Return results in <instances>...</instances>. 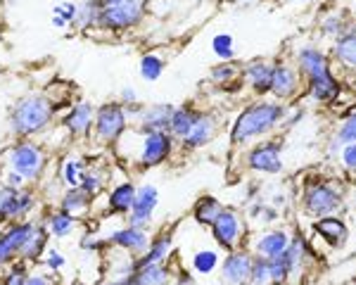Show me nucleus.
<instances>
[{"label":"nucleus","instance_id":"obj_1","mask_svg":"<svg viewBox=\"0 0 356 285\" xmlns=\"http://www.w3.org/2000/svg\"><path fill=\"white\" fill-rule=\"evenodd\" d=\"M283 117V107L280 105H271V102H261V105H254L250 110H245L235 122L233 129V142H245L254 136L266 133L268 129H273L278 124V119Z\"/></svg>","mask_w":356,"mask_h":285},{"label":"nucleus","instance_id":"obj_2","mask_svg":"<svg viewBox=\"0 0 356 285\" xmlns=\"http://www.w3.org/2000/svg\"><path fill=\"white\" fill-rule=\"evenodd\" d=\"M50 114H53V107L48 105L45 98H29L22 100L15 110V131L19 136H29L41 131L45 124L50 122Z\"/></svg>","mask_w":356,"mask_h":285},{"label":"nucleus","instance_id":"obj_3","mask_svg":"<svg viewBox=\"0 0 356 285\" xmlns=\"http://www.w3.org/2000/svg\"><path fill=\"white\" fill-rule=\"evenodd\" d=\"M143 15V0H124L114 8L102 10L97 22L107 28H126L134 26Z\"/></svg>","mask_w":356,"mask_h":285},{"label":"nucleus","instance_id":"obj_4","mask_svg":"<svg viewBox=\"0 0 356 285\" xmlns=\"http://www.w3.org/2000/svg\"><path fill=\"white\" fill-rule=\"evenodd\" d=\"M304 204L316 216H325L340 207V193L328 184H314L304 190Z\"/></svg>","mask_w":356,"mask_h":285},{"label":"nucleus","instance_id":"obj_5","mask_svg":"<svg viewBox=\"0 0 356 285\" xmlns=\"http://www.w3.org/2000/svg\"><path fill=\"white\" fill-rule=\"evenodd\" d=\"M126 127V117H124V110L119 105H102L100 110L95 114V129L100 133V138L105 140H114L119 138V133L124 131Z\"/></svg>","mask_w":356,"mask_h":285},{"label":"nucleus","instance_id":"obj_6","mask_svg":"<svg viewBox=\"0 0 356 285\" xmlns=\"http://www.w3.org/2000/svg\"><path fill=\"white\" fill-rule=\"evenodd\" d=\"M171 152V138L164 131H147L145 142H143V164L145 167H154L162 164Z\"/></svg>","mask_w":356,"mask_h":285},{"label":"nucleus","instance_id":"obj_7","mask_svg":"<svg viewBox=\"0 0 356 285\" xmlns=\"http://www.w3.org/2000/svg\"><path fill=\"white\" fill-rule=\"evenodd\" d=\"M13 167L19 176L36 179L43 169V155L33 145H17L13 150Z\"/></svg>","mask_w":356,"mask_h":285},{"label":"nucleus","instance_id":"obj_8","mask_svg":"<svg viewBox=\"0 0 356 285\" xmlns=\"http://www.w3.org/2000/svg\"><path fill=\"white\" fill-rule=\"evenodd\" d=\"M250 167L254 171H266V174H275L283 169L280 164V145L278 142H266L250 152Z\"/></svg>","mask_w":356,"mask_h":285},{"label":"nucleus","instance_id":"obj_9","mask_svg":"<svg viewBox=\"0 0 356 285\" xmlns=\"http://www.w3.org/2000/svg\"><path fill=\"white\" fill-rule=\"evenodd\" d=\"M31 231H33L31 224H19V226L10 228V231L0 238V264H5V261L13 259L17 252H22V250H24V245L29 241V236H31Z\"/></svg>","mask_w":356,"mask_h":285},{"label":"nucleus","instance_id":"obj_10","mask_svg":"<svg viewBox=\"0 0 356 285\" xmlns=\"http://www.w3.org/2000/svg\"><path fill=\"white\" fill-rule=\"evenodd\" d=\"M33 207V200L29 193H19L15 188L0 193V219H13V216L26 214Z\"/></svg>","mask_w":356,"mask_h":285},{"label":"nucleus","instance_id":"obj_11","mask_svg":"<svg viewBox=\"0 0 356 285\" xmlns=\"http://www.w3.org/2000/svg\"><path fill=\"white\" fill-rule=\"evenodd\" d=\"M157 207V190L152 186H145L136 193V202H134V212H131V226L140 228L147 219L152 216V209Z\"/></svg>","mask_w":356,"mask_h":285},{"label":"nucleus","instance_id":"obj_12","mask_svg":"<svg viewBox=\"0 0 356 285\" xmlns=\"http://www.w3.org/2000/svg\"><path fill=\"white\" fill-rule=\"evenodd\" d=\"M250 271H252V259L243 252L231 254L223 261V283L226 285H243L245 281H250Z\"/></svg>","mask_w":356,"mask_h":285},{"label":"nucleus","instance_id":"obj_13","mask_svg":"<svg viewBox=\"0 0 356 285\" xmlns=\"http://www.w3.org/2000/svg\"><path fill=\"white\" fill-rule=\"evenodd\" d=\"M211 226H214V238L223 245V247H228V250L235 247V243H238V238H240L238 216H235L233 212H221Z\"/></svg>","mask_w":356,"mask_h":285},{"label":"nucleus","instance_id":"obj_14","mask_svg":"<svg viewBox=\"0 0 356 285\" xmlns=\"http://www.w3.org/2000/svg\"><path fill=\"white\" fill-rule=\"evenodd\" d=\"M312 95L318 102H332L340 95V83L335 81L330 70L318 74V76H312Z\"/></svg>","mask_w":356,"mask_h":285},{"label":"nucleus","instance_id":"obj_15","mask_svg":"<svg viewBox=\"0 0 356 285\" xmlns=\"http://www.w3.org/2000/svg\"><path fill=\"white\" fill-rule=\"evenodd\" d=\"M297 88V79L295 72L290 67H273V76H271V90L278 98H290Z\"/></svg>","mask_w":356,"mask_h":285},{"label":"nucleus","instance_id":"obj_16","mask_svg":"<svg viewBox=\"0 0 356 285\" xmlns=\"http://www.w3.org/2000/svg\"><path fill=\"white\" fill-rule=\"evenodd\" d=\"M316 231H318L330 245H342L344 241H347V228H344L342 221L335 219V216L318 219V221H316Z\"/></svg>","mask_w":356,"mask_h":285},{"label":"nucleus","instance_id":"obj_17","mask_svg":"<svg viewBox=\"0 0 356 285\" xmlns=\"http://www.w3.org/2000/svg\"><path fill=\"white\" fill-rule=\"evenodd\" d=\"M169 281V271L159 264L145 266V269H138L134 278H129L126 285H166Z\"/></svg>","mask_w":356,"mask_h":285},{"label":"nucleus","instance_id":"obj_18","mask_svg":"<svg viewBox=\"0 0 356 285\" xmlns=\"http://www.w3.org/2000/svg\"><path fill=\"white\" fill-rule=\"evenodd\" d=\"M171 114H174L171 105H152L150 110H145V114H143V122H145L147 131H162L169 129Z\"/></svg>","mask_w":356,"mask_h":285},{"label":"nucleus","instance_id":"obj_19","mask_svg":"<svg viewBox=\"0 0 356 285\" xmlns=\"http://www.w3.org/2000/svg\"><path fill=\"white\" fill-rule=\"evenodd\" d=\"M211 133H214V122H211V117H207V114H200L197 122H195V127L191 129V133L186 136V145L188 147L204 145V142L211 138Z\"/></svg>","mask_w":356,"mask_h":285},{"label":"nucleus","instance_id":"obj_20","mask_svg":"<svg viewBox=\"0 0 356 285\" xmlns=\"http://www.w3.org/2000/svg\"><path fill=\"white\" fill-rule=\"evenodd\" d=\"M288 245H290V238H288V233H280V231H275V233H268V236H264L261 241H259V252L264 256H278V254H283L285 250H288Z\"/></svg>","mask_w":356,"mask_h":285},{"label":"nucleus","instance_id":"obj_21","mask_svg":"<svg viewBox=\"0 0 356 285\" xmlns=\"http://www.w3.org/2000/svg\"><path fill=\"white\" fill-rule=\"evenodd\" d=\"M112 243L122 245V247H126V250H134V252H140V250L147 245V236L140 231V228L131 226V228H126V231H117V233H114Z\"/></svg>","mask_w":356,"mask_h":285},{"label":"nucleus","instance_id":"obj_22","mask_svg":"<svg viewBox=\"0 0 356 285\" xmlns=\"http://www.w3.org/2000/svg\"><path fill=\"white\" fill-rule=\"evenodd\" d=\"M271 76H273V67L264 65V62H257V65H252L247 70V81L254 86V90H259V93L271 90Z\"/></svg>","mask_w":356,"mask_h":285},{"label":"nucleus","instance_id":"obj_23","mask_svg":"<svg viewBox=\"0 0 356 285\" xmlns=\"http://www.w3.org/2000/svg\"><path fill=\"white\" fill-rule=\"evenodd\" d=\"M197 117H200V114L193 112L191 107H183V110H174V114H171L169 129L174 131L176 136L186 138V136L191 133V129L195 127V122H197Z\"/></svg>","mask_w":356,"mask_h":285},{"label":"nucleus","instance_id":"obj_24","mask_svg":"<svg viewBox=\"0 0 356 285\" xmlns=\"http://www.w3.org/2000/svg\"><path fill=\"white\" fill-rule=\"evenodd\" d=\"M90 119H93V107L88 102H79L67 117V127L74 131V133H83L86 129L90 127Z\"/></svg>","mask_w":356,"mask_h":285},{"label":"nucleus","instance_id":"obj_25","mask_svg":"<svg viewBox=\"0 0 356 285\" xmlns=\"http://www.w3.org/2000/svg\"><path fill=\"white\" fill-rule=\"evenodd\" d=\"M300 62H302V70L309 74V76H318V74L328 72V60L323 57V53L314 48H307L300 53Z\"/></svg>","mask_w":356,"mask_h":285},{"label":"nucleus","instance_id":"obj_26","mask_svg":"<svg viewBox=\"0 0 356 285\" xmlns=\"http://www.w3.org/2000/svg\"><path fill=\"white\" fill-rule=\"evenodd\" d=\"M335 55H337V60H340V62H344L347 67L356 70V28H352L349 33H344L340 41H337Z\"/></svg>","mask_w":356,"mask_h":285},{"label":"nucleus","instance_id":"obj_27","mask_svg":"<svg viewBox=\"0 0 356 285\" xmlns=\"http://www.w3.org/2000/svg\"><path fill=\"white\" fill-rule=\"evenodd\" d=\"M136 202V188L131 184H124L119 188H114V193L110 195V207L112 212H126V209H131Z\"/></svg>","mask_w":356,"mask_h":285},{"label":"nucleus","instance_id":"obj_28","mask_svg":"<svg viewBox=\"0 0 356 285\" xmlns=\"http://www.w3.org/2000/svg\"><path fill=\"white\" fill-rule=\"evenodd\" d=\"M169 247H171V238L162 236L159 241H154V243H152V247H150V252H147V254L143 256V259L136 264V271H138V269H145V266H152V264H159V261H162L164 256H166V252H169Z\"/></svg>","mask_w":356,"mask_h":285},{"label":"nucleus","instance_id":"obj_29","mask_svg":"<svg viewBox=\"0 0 356 285\" xmlns=\"http://www.w3.org/2000/svg\"><path fill=\"white\" fill-rule=\"evenodd\" d=\"M223 212L221 204L216 202L214 197H202L197 202V207H195V219L200 221V224H214V219Z\"/></svg>","mask_w":356,"mask_h":285},{"label":"nucleus","instance_id":"obj_30","mask_svg":"<svg viewBox=\"0 0 356 285\" xmlns=\"http://www.w3.org/2000/svg\"><path fill=\"white\" fill-rule=\"evenodd\" d=\"M88 197L90 195H86L83 190H69L65 195V200H62V207H65L67 214H79L88 207V202H90Z\"/></svg>","mask_w":356,"mask_h":285},{"label":"nucleus","instance_id":"obj_31","mask_svg":"<svg viewBox=\"0 0 356 285\" xmlns=\"http://www.w3.org/2000/svg\"><path fill=\"white\" fill-rule=\"evenodd\" d=\"M162 70H164V65H162V60H159L157 55H145V57H143L140 74H143V79H145V81H157V79L162 76Z\"/></svg>","mask_w":356,"mask_h":285},{"label":"nucleus","instance_id":"obj_32","mask_svg":"<svg viewBox=\"0 0 356 285\" xmlns=\"http://www.w3.org/2000/svg\"><path fill=\"white\" fill-rule=\"evenodd\" d=\"M43 245H45V231L43 228H33L26 245H24V250H22V254L29 256V259H36L38 252L43 250Z\"/></svg>","mask_w":356,"mask_h":285},{"label":"nucleus","instance_id":"obj_33","mask_svg":"<svg viewBox=\"0 0 356 285\" xmlns=\"http://www.w3.org/2000/svg\"><path fill=\"white\" fill-rule=\"evenodd\" d=\"M250 281L254 285H264L271 281V266H268V256H261L252 264V271H250Z\"/></svg>","mask_w":356,"mask_h":285},{"label":"nucleus","instance_id":"obj_34","mask_svg":"<svg viewBox=\"0 0 356 285\" xmlns=\"http://www.w3.org/2000/svg\"><path fill=\"white\" fill-rule=\"evenodd\" d=\"M268 266H271V283H285V278L290 276V269H288V264H285L283 254L271 256V259H268Z\"/></svg>","mask_w":356,"mask_h":285},{"label":"nucleus","instance_id":"obj_35","mask_svg":"<svg viewBox=\"0 0 356 285\" xmlns=\"http://www.w3.org/2000/svg\"><path fill=\"white\" fill-rule=\"evenodd\" d=\"M216 261H219L216 259V252H211V250H204V252H197L193 256V264L200 273H209L216 266Z\"/></svg>","mask_w":356,"mask_h":285},{"label":"nucleus","instance_id":"obj_36","mask_svg":"<svg viewBox=\"0 0 356 285\" xmlns=\"http://www.w3.org/2000/svg\"><path fill=\"white\" fill-rule=\"evenodd\" d=\"M72 214H55L53 219H50V228H53L55 236H67L69 231H72Z\"/></svg>","mask_w":356,"mask_h":285},{"label":"nucleus","instance_id":"obj_37","mask_svg":"<svg viewBox=\"0 0 356 285\" xmlns=\"http://www.w3.org/2000/svg\"><path fill=\"white\" fill-rule=\"evenodd\" d=\"M214 53L219 57H233V38L221 33V36L214 38Z\"/></svg>","mask_w":356,"mask_h":285},{"label":"nucleus","instance_id":"obj_38","mask_svg":"<svg viewBox=\"0 0 356 285\" xmlns=\"http://www.w3.org/2000/svg\"><path fill=\"white\" fill-rule=\"evenodd\" d=\"M340 140L342 142H356V114H352V117H347L342 122Z\"/></svg>","mask_w":356,"mask_h":285},{"label":"nucleus","instance_id":"obj_39","mask_svg":"<svg viewBox=\"0 0 356 285\" xmlns=\"http://www.w3.org/2000/svg\"><path fill=\"white\" fill-rule=\"evenodd\" d=\"M81 162H69L67 164V184L69 186H81Z\"/></svg>","mask_w":356,"mask_h":285},{"label":"nucleus","instance_id":"obj_40","mask_svg":"<svg viewBox=\"0 0 356 285\" xmlns=\"http://www.w3.org/2000/svg\"><path fill=\"white\" fill-rule=\"evenodd\" d=\"M76 13H79V8L74 3H62L55 8V17H60V19H65V22H72L74 17H76Z\"/></svg>","mask_w":356,"mask_h":285},{"label":"nucleus","instance_id":"obj_41","mask_svg":"<svg viewBox=\"0 0 356 285\" xmlns=\"http://www.w3.org/2000/svg\"><path fill=\"white\" fill-rule=\"evenodd\" d=\"M81 190L86 193V195H97L100 193V188H102V181L100 179H95V176H86V179L81 181Z\"/></svg>","mask_w":356,"mask_h":285},{"label":"nucleus","instance_id":"obj_42","mask_svg":"<svg viewBox=\"0 0 356 285\" xmlns=\"http://www.w3.org/2000/svg\"><path fill=\"white\" fill-rule=\"evenodd\" d=\"M342 164L347 169H356V142H349L342 150Z\"/></svg>","mask_w":356,"mask_h":285},{"label":"nucleus","instance_id":"obj_43","mask_svg":"<svg viewBox=\"0 0 356 285\" xmlns=\"http://www.w3.org/2000/svg\"><path fill=\"white\" fill-rule=\"evenodd\" d=\"M5 285H26V273L22 266H17L13 273H8V278H5Z\"/></svg>","mask_w":356,"mask_h":285},{"label":"nucleus","instance_id":"obj_44","mask_svg":"<svg viewBox=\"0 0 356 285\" xmlns=\"http://www.w3.org/2000/svg\"><path fill=\"white\" fill-rule=\"evenodd\" d=\"M323 28L328 33H337V31H342V19H337V17H330V19H325V24Z\"/></svg>","mask_w":356,"mask_h":285},{"label":"nucleus","instance_id":"obj_45","mask_svg":"<svg viewBox=\"0 0 356 285\" xmlns=\"http://www.w3.org/2000/svg\"><path fill=\"white\" fill-rule=\"evenodd\" d=\"M48 264L53 266V269H60V266L65 264V256H62L60 252H53V254H50V259H48Z\"/></svg>","mask_w":356,"mask_h":285},{"label":"nucleus","instance_id":"obj_46","mask_svg":"<svg viewBox=\"0 0 356 285\" xmlns=\"http://www.w3.org/2000/svg\"><path fill=\"white\" fill-rule=\"evenodd\" d=\"M119 3H124V0H95V5L100 8V13L107 8H114V5H119Z\"/></svg>","mask_w":356,"mask_h":285},{"label":"nucleus","instance_id":"obj_47","mask_svg":"<svg viewBox=\"0 0 356 285\" xmlns=\"http://www.w3.org/2000/svg\"><path fill=\"white\" fill-rule=\"evenodd\" d=\"M22 181H24V176H19L17 171H15V174H10V176H8L10 188H19V186H22Z\"/></svg>","mask_w":356,"mask_h":285},{"label":"nucleus","instance_id":"obj_48","mask_svg":"<svg viewBox=\"0 0 356 285\" xmlns=\"http://www.w3.org/2000/svg\"><path fill=\"white\" fill-rule=\"evenodd\" d=\"M233 76V70L231 67H221V70L214 72V79H231Z\"/></svg>","mask_w":356,"mask_h":285},{"label":"nucleus","instance_id":"obj_49","mask_svg":"<svg viewBox=\"0 0 356 285\" xmlns=\"http://www.w3.org/2000/svg\"><path fill=\"white\" fill-rule=\"evenodd\" d=\"M26 285H48V281H45L43 276H33V278H29Z\"/></svg>","mask_w":356,"mask_h":285},{"label":"nucleus","instance_id":"obj_50","mask_svg":"<svg viewBox=\"0 0 356 285\" xmlns=\"http://www.w3.org/2000/svg\"><path fill=\"white\" fill-rule=\"evenodd\" d=\"M124 100H129V102H131V100H136V93H134V90L126 88V90H124Z\"/></svg>","mask_w":356,"mask_h":285},{"label":"nucleus","instance_id":"obj_51","mask_svg":"<svg viewBox=\"0 0 356 285\" xmlns=\"http://www.w3.org/2000/svg\"><path fill=\"white\" fill-rule=\"evenodd\" d=\"M181 285H195V283L191 281V278H188V276H186V278H183V281H181Z\"/></svg>","mask_w":356,"mask_h":285},{"label":"nucleus","instance_id":"obj_52","mask_svg":"<svg viewBox=\"0 0 356 285\" xmlns=\"http://www.w3.org/2000/svg\"><path fill=\"white\" fill-rule=\"evenodd\" d=\"M107 285H126V281L124 283H107Z\"/></svg>","mask_w":356,"mask_h":285}]
</instances>
